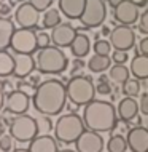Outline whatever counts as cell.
Wrapping results in <instances>:
<instances>
[{"instance_id":"obj_12","label":"cell","mask_w":148,"mask_h":152,"mask_svg":"<svg viewBox=\"0 0 148 152\" xmlns=\"http://www.w3.org/2000/svg\"><path fill=\"white\" fill-rule=\"evenodd\" d=\"M40 18V11H37L30 3H21L16 8L14 13V21L21 26V29H30V27L37 26Z\"/></svg>"},{"instance_id":"obj_24","label":"cell","mask_w":148,"mask_h":152,"mask_svg":"<svg viewBox=\"0 0 148 152\" xmlns=\"http://www.w3.org/2000/svg\"><path fill=\"white\" fill-rule=\"evenodd\" d=\"M110 64H112V58L110 56H100V55H94L88 61V67L91 72H104L110 67Z\"/></svg>"},{"instance_id":"obj_30","label":"cell","mask_w":148,"mask_h":152,"mask_svg":"<svg viewBox=\"0 0 148 152\" xmlns=\"http://www.w3.org/2000/svg\"><path fill=\"white\" fill-rule=\"evenodd\" d=\"M14 151V139L11 134H2L0 136V152H13Z\"/></svg>"},{"instance_id":"obj_40","label":"cell","mask_w":148,"mask_h":152,"mask_svg":"<svg viewBox=\"0 0 148 152\" xmlns=\"http://www.w3.org/2000/svg\"><path fill=\"white\" fill-rule=\"evenodd\" d=\"M107 2H108V5L112 7V8H115V7H118V5H120V3L123 2V0H107Z\"/></svg>"},{"instance_id":"obj_21","label":"cell","mask_w":148,"mask_h":152,"mask_svg":"<svg viewBox=\"0 0 148 152\" xmlns=\"http://www.w3.org/2000/svg\"><path fill=\"white\" fill-rule=\"evenodd\" d=\"M89 48H91V42H89V37L86 34H81V32H77L75 39L70 45L72 55L75 58H84L89 53Z\"/></svg>"},{"instance_id":"obj_35","label":"cell","mask_w":148,"mask_h":152,"mask_svg":"<svg viewBox=\"0 0 148 152\" xmlns=\"http://www.w3.org/2000/svg\"><path fill=\"white\" fill-rule=\"evenodd\" d=\"M127 59H129V58H127V53H126V51L115 50L113 55H112V61H113L115 64H124Z\"/></svg>"},{"instance_id":"obj_17","label":"cell","mask_w":148,"mask_h":152,"mask_svg":"<svg viewBox=\"0 0 148 152\" xmlns=\"http://www.w3.org/2000/svg\"><path fill=\"white\" fill-rule=\"evenodd\" d=\"M139 110H140L139 109V102L134 98H123L120 104H118L116 114L123 122H131L132 118L137 117Z\"/></svg>"},{"instance_id":"obj_39","label":"cell","mask_w":148,"mask_h":152,"mask_svg":"<svg viewBox=\"0 0 148 152\" xmlns=\"http://www.w3.org/2000/svg\"><path fill=\"white\" fill-rule=\"evenodd\" d=\"M10 13H11V5H10V3H6V2L0 3V15L6 16V15H10Z\"/></svg>"},{"instance_id":"obj_33","label":"cell","mask_w":148,"mask_h":152,"mask_svg":"<svg viewBox=\"0 0 148 152\" xmlns=\"http://www.w3.org/2000/svg\"><path fill=\"white\" fill-rule=\"evenodd\" d=\"M29 3H30L37 11H46V10H49L53 0H29Z\"/></svg>"},{"instance_id":"obj_20","label":"cell","mask_w":148,"mask_h":152,"mask_svg":"<svg viewBox=\"0 0 148 152\" xmlns=\"http://www.w3.org/2000/svg\"><path fill=\"white\" fill-rule=\"evenodd\" d=\"M131 74L137 80H148V56L135 55L131 61Z\"/></svg>"},{"instance_id":"obj_4","label":"cell","mask_w":148,"mask_h":152,"mask_svg":"<svg viewBox=\"0 0 148 152\" xmlns=\"http://www.w3.org/2000/svg\"><path fill=\"white\" fill-rule=\"evenodd\" d=\"M84 131V122L83 118L77 114H65L59 117L54 125V136L57 141L64 144L77 142V139L83 134Z\"/></svg>"},{"instance_id":"obj_14","label":"cell","mask_w":148,"mask_h":152,"mask_svg":"<svg viewBox=\"0 0 148 152\" xmlns=\"http://www.w3.org/2000/svg\"><path fill=\"white\" fill-rule=\"evenodd\" d=\"M6 110L10 114H16V115H22L29 109V94L22 90H14L6 96Z\"/></svg>"},{"instance_id":"obj_45","label":"cell","mask_w":148,"mask_h":152,"mask_svg":"<svg viewBox=\"0 0 148 152\" xmlns=\"http://www.w3.org/2000/svg\"><path fill=\"white\" fill-rule=\"evenodd\" d=\"M3 2H5V0H0V3H3Z\"/></svg>"},{"instance_id":"obj_18","label":"cell","mask_w":148,"mask_h":152,"mask_svg":"<svg viewBox=\"0 0 148 152\" xmlns=\"http://www.w3.org/2000/svg\"><path fill=\"white\" fill-rule=\"evenodd\" d=\"M86 0H59V10L69 19H80L84 11Z\"/></svg>"},{"instance_id":"obj_25","label":"cell","mask_w":148,"mask_h":152,"mask_svg":"<svg viewBox=\"0 0 148 152\" xmlns=\"http://www.w3.org/2000/svg\"><path fill=\"white\" fill-rule=\"evenodd\" d=\"M42 24H43V27H46V29H54V27H57L61 24V13L56 10V8H49V10L45 11Z\"/></svg>"},{"instance_id":"obj_3","label":"cell","mask_w":148,"mask_h":152,"mask_svg":"<svg viewBox=\"0 0 148 152\" xmlns=\"http://www.w3.org/2000/svg\"><path fill=\"white\" fill-rule=\"evenodd\" d=\"M69 59L65 53L57 47H46L38 51L35 67L43 74H61L67 69Z\"/></svg>"},{"instance_id":"obj_41","label":"cell","mask_w":148,"mask_h":152,"mask_svg":"<svg viewBox=\"0 0 148 152\" xmlns=\"http://www.w3.org/2000/svg\"><path fill=\"white\" fill-rule=\"evenodd\" d=\"M3 107V90H2V87H0V109Z\"/></svg>"},{"instance_id":"obj_9","label":"cell","mask_w":148,"mask_h":152,"mask_svg":"<svg viewBox=\"0 0 148 152\" xmlns=\"http://www.w3.org/2000/svg\"><path fill=\"white\" fill-rule=\"evenodd\" d=\"M110 43L112 48L120 51H127L134 47L135 43V34L129 26H116L115 29L110 32Z\"/></svg>"},{"instance_id":"obj_22","label":"cell","mask_w":148,"mask_h":152,"mask_svg":"<svg viewBox=\"0 0 148 152\" xmlns=\"http://www.w3.org/2000/svg\"><path fill=\"white\" fill-rule=\"evenodd\" d=\"M13 34H14L13 23L6 18H0V51H5V48L11 45Z\"/></svg>"},{"instance_id":"obj_29","label":"cell","mask_w":148,"mask_h":152,"mask_svg":"<svg viewBox=\"0 0 148 152\" xmlns=\"http://www.w3.org/2000/svg\"><path fill=\"white\" fill-rule=\"evenodd\" d=\"M94 55H100V56H110L112 51V43L108 40H97L94 43Z\"/></svg>"},{"instance_id":"obj_32","label":"cell","mask_w":148,"mask_h":152,"mask_svg":"<svg viewBox=\"0 0 148 152\" xmlns=\"http://www.w3.org/2000/svg\"><path fill=\"white\" fill-rule=\"evenodd\" d=\"M96 93L102 94V96H105V94H110L112 93V87H110V83L107 82V77H102L100 82L96 85Z\"/></svg>"},{"instance_id":"obj_42","label":"cell","mask_w":148,"mask_h":152,"mask_svg":"<svg viewBox=\"0 0 148 152\" xmlns=\"http://www.w3.org/2000/svg\"><path fill=\"white\" fill-rule=\"evenodd\" d=\"M2 131H3V122H2V118H0V136H2Z\"/></svg>"},{"instance_id":"obj_13","label":"cell","mask_w":148,"mask_h":152,"mask_svg":"<svg viewBox=\"0 0 148 152\" xmlns=\"http://www.w3.org/2000/svg\"><path fill=\"white\" fill-rule=\"evenodd\" d=\"M127 147L132 152H148V128L134 126L127 133Z\"/></svg>"},{"instance_id":"obj_43","label":"cell","mask_w":148,"mask_h":152,"mask_svg":"<svg viewBox=\"0 0 148 152\" xmlns=\"http://www.w3.org/2000/svg\"><path fill=\"white\" fill-rule=\"evenodd\" d=\"M13 152H30V151H27V149H14Z\"/></svg>"},{"instance_id":"obj_19","label":"cell","mask_w":148,"mask_h":152,"mask_svg":"<svg viewBox=\"0 0 148 152\" xmlns=\"http://www.w3.org/2000/svg\"><path fill=\"white\" fill-rule=\"evenodd\" d=\"M29 151L30 152H59L56 139L49 136V134H38L35 139H32Z\"/></svg>"},{"instance_id":"obj_8","label":"cell","mask_w":148,"mask_h":152,"mask_svg":"<svg viewBox=\"0 0 148 152\" xmlns=\"http://www.w3.org/2000/svg\"><path fill=\"white\" fill-rule=\"evenodd\" d=\"M11 48L16 53L21 55H30L32 51L37 50V34L30 29H19L14 31L11 37Z\"/></svg>"},{"instance_id":"obj_34","label":"cell","mask_w":148,"mask_h":152,"mask_svg":"<svg viewBox=\"0 0 148 152\" xmlns=\"http://www.w3.org/2000/svg\"><path fill=\"white\" fill-rule=\"evenodd\" d=\"M49 42H51V35L46 34V32H38L37 34V48H46L49 47Z\"/></svg>"},{"instance_id":"obj_26","label":"cell","mask_w":148,"mask_h":152,"mask_svg":"<svg viewBox=\"0 0 148 152\" xmlns=\"http://www.w3.org/2000/svg\"><path fill=\"white\" fill-rule=\"evenodd\" d=\"M14 71V59L10 53L0 51V77L10 75Z\"/></svg>"},{"instance_id":"obj_44","label":"cell","mask_w":148,"mask_h":152,"mask_svg":"<svg viewBox=\"0 0 148 152\" xmlns=\"http://www.w3.org/2000/svg\"><path fill=\"white\" fill-rule=\"evenodd\" d=\"M59 152H77V151H72V149H64V151H59Z\"/></svg>"},{"instance_id":"obj_28","label":"cell","mask_w":148,"mask_h":152,"mask_svg":"<svg viewBox=\"0 0 148 152\" xmlns=\"http://www.w3.org/2000/svg\"><path fill=\"white\" fill-rule=\"evenodd\" d=\"M140 93V83L137 79H129L126 83H123V94L126 98H135Z\"/></svg>"},{"instance_id":"obj_11","label":"cell","mask_w":148,"mask_h":152,"mask_svg":"<svg viewBox=\"0 0 148 152\" xmlns=\"http://www.w3.org/2000/svg\"><path fill=\"white\" fill-rule=\"evenodd\" d=\"M113 16L123 26H131L140 18L139 15V7L134 5L131 0H123L118 7L113 8Z\"/></svg>"},{"instance_id":"obj_2","label":"cell","mask_w":148,"mask_h":152,"mask_svg":"<svg viewBox=\"0 0 148 152\" xmlns=\"http://www.w3.org/2000/svg\"><path fill=\"white\" fill-rule=\"evenodd\" d=\"M83 122L88 130L96 131V133H107L116 126L118 114L112 102L94 99L84 106Z\"/></svg>"},{"instance_id":"obj_7","label":"cell","mask_w":148,"mask_h":152,"mask_svg":"<svg viewBox=\"0 0 148 152\" xmlns=\"http://www.w3.org/2000/svg\"><path fill=\"white\" fill-rule=\"evenodd\" d=\"M107 18V7L105 0H86L84 11L81 15L80 21L86 27H99L102 26Z\"/></svg>"},{"instance_id":"obj_16","label":"cell","mask_w":148,"mask_h":152,"mask_svg":"<svg viewBox=\"0 0 148 152\" xmlns=\"http://www.w3.org/2000/svg\"><path fill=\"white\" fill-rule=\"evenodd\" d=\"M14 59V71L13 74L18 77H29L35 69V59L30 55H21V53H16L13 56Z\"/></svg>"},{"instance_id":"obj_27","label":"cell","mask_w":148,"mask_h":152,"mask_svg":"<svg viewBox=\"0 0 148 152\" xmlns=\"http://www.w3.org/2000/svg\"><path fill=\"white\" fill-rule=\"evenodd\" d=\"M127 149V141L124 136L121 134H115L108 139V144H107V151L108 152H126Z\"/></svg>"},{"instance_id":"obj_5","label":"cell","mask_w":148,"mask_h":152,"mask_svg":"<svg viewBox=\"0 0 148 152\" xmlns=\"http://www.w3.org/2000/svg\"><path fill=\"white\" fill-rule=\"evenodd\" d=\"M65 90H67V99H70V102H73L75 106L89 104L96 96V85L89 77L84 75L72 77L65 85Z\"/></svg>"},{"instance_id":"obj_38","label":"cell","mask_w":148,"mask_h":152,"mask_svg":"<svg viewBox=\"0 0 148 152\" xmlns=\"http://www.w3.org/2000/svg\"><path fill=\"white\" fill-rule=\"evenodd\" d=\"M140 55H145L148 56V35L147 37H143V39L140 40Z\"/></svg>"},{"instance_id":"obj_10","label":"cell","mask_w":148,"mask_h":152,"mask_svg":"<svg viewBox=\"0 0 148 152\" xmlns=\"http://www.w3.org/2000/svg\"><path fill=\"white\" fill-rule=\"evenodd\" d=\"M77 152H102L104 149V138L96 131L84 130L83 134L75 142Z\"/></svg>"},{"instance_id":"obj_36","label":"cell","mask_w":148,"mask_h":152,"mask_svg":"<svg viewBox=\"0 0 148 152\" xmlns=\"http://www.w3.org/2000/svg\"><path fill=\"white\" fill-rule=\"evenodd\" d=\"M139 26H140V31L143 34H148V10H145L139 18Z\"/></svg>"},{"instance_id":"obj_31","label":"cell","mask_w":148,"mask_h":152,"mask_svg":"<svg viewBox=\"0 0 148 152\" xmlns=\"http://www.w3.org/2000/svg\"><path fill=\"white\" fill-rule=\"evenodd\" d=\"M51 122H49V118L46 115L43 117H38L37 118V128H38V134H46L49 130H51Z\"/></svg>"},{"instance_id":"obj_6","label":"cell","mask_w":148,"mask_h":152,"mask_svg":"<svg viewBox=\"0 0 148 152\" xmlns=\"http://www.w3.org/2000/svg\"><path fill=\"white\" fill-rule=\"evenodd\" d=\"M10 134L13 136V139L19 142H27L37 138L38 134V128H37V120L30 115H18L13 118L10 123Z\"/></svg>"},{"instance_id":"obj_37","label":"cell","mask_w":148,"mask_h":152,"mask_svg":"<svg viewBox=\"0 0 148 152\" xmlns=\"http://www.w3.org/2000/svg\"><path fill=\"white\" fill-rule=\"evenodd\" d=\"M139 109L143 115H148V93H143L140 98V102H139Z\"/></svg>"},{"instance_id":"obj_23","label":"cell","mask_w":148,"mask_h":152,"mask_svg":"<svg viewBox=\"0 0 148 152\" xmlns=\"http://www.w3.org/2000/svg\"><path fill=\"white\" fill-rule=\"evenodd\" d=\"M129 69L126 67L124 64H115L110 67V72H108V75H110V80L113 82V83H116V85H123V83H126L127 80H129Z\"/></svg>"},{"instance_id":"obj_15","label":"cell","mask_w":148,"mask_h":152,"mask_svg":"<svg viewBox=\"0 0 148 152\" xmlns=\"http://www.w3.org/2000/svg\"><path fill=\"white\" fill-rule=\"evenodd\" d=\"M77 35L75 27L70 26L67 23H61L57 27H54L51 32V42L54 43V47L61 48V47H70L73 39Z\"/></svg>"},{"instance_id":"obj_1","label":"cell","mask_w":148,"mask_h":152,"mask_svg":"<svg viewBox=\"0 0 148 152\" xmlns=\"http://www.w3.org/2000/svg\"><path fill=\"white\" fill-rule=\"evenodd\" d=\"M34 107L42 115H57L67 101V90L61 80L49 79L37 87L34 93Z\"/></svg>"}]
</instances>
